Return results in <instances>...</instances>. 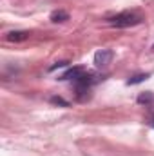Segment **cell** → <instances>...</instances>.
<instances>
[{"instance_id": "6da1fadb", "label": "cell", "mask_w": 154, "mask_h": 156, "mask_svg": "<svg viewBox=\"0 0 154 156\" xmlns=\"http://www.w3.org/2000/svg\"><path fill=\"white\" fill-rule=\"evenodd\" d=\"M140 22H142V18L138 15H132V13H120L111 18V26H114V27H131V26H136Z\"/></svg>"}, {"instance_id": "7a4b0ae2", "label": "cell", "mask_w": 154, "mask_h": 156, "mask_svg": "<svg viewBox=\"0 0 154 156\" xmlns=\"http://www.w3.org/2000/svg\"><path fill=\"white\" fill-rule=\"evenodd\" d=\"M113 60V51L111 49H100L94 53V64L96 67H107Z\"/></svg>"}, {"instance_id": "3957f363", "label": "cell", "mask_w": 154, "mask_h": 156, "mask_svg": "<svg viewBox=\"0 0 154 156\" xmlns=\"http://www.w3.org/2000/svg\"><path fill=\"white\" fill-rule=\"evenodd\" d=\"M29 38V33L27 31H11L5 35V40L7 42H22V40Z\"/></svg>"}, {"instance_id": "277c9868", "label": "cell", "mask_w": 154, "mask_h": 156, "mask_svg": "<svg viewBox=\"0 0 154 156\" xmlns=\"http://www.w3.org/2000/svg\"><path fill=\"white\" fill-rule=\"evenodd\" d=\"M65 20H69V13H67V11L58 9V11H53V13H51V22L62 24V22H65Z\"/></svg>"}, {"instance_id": "5b68a950", "label": "cell", "mask_w": 154, "mask_h": 156, "mask_svg": "<svg viewBox=\"0 0 154 156\" xmlns=\"http://www.w3.org/2000/svg\"><path fill=\"white\" fill-rule=\"evenodd\" d=\"M80 75H82V69H80V67H73V69H69V71H67L65 75H62V76H60V80H69V78H78Z\"/></svg>"}, {"instance_id": "8992f818", "label": "cell", "mask_w": 154, "mask_h": 156, "mask_svg": "<svg viewBox=\"0 0 154 156\" xmlns=\"http://www.w3.org/2000/svg\"><path fill=\"white\" fill-rule=\"evenodd\" d=\"M152 100H154V94L149 93V91H147V93H142V94L138 96V102H140V104H151Z\"/></svg>"}, {"instance_id": "52a82bcc", "label": "cell", "mask_w": 154, "mask_h": 156, "mask_svg": "<svg viewBox=\"0 0 154 156\" xmlns=\"http://www.w3.org/2000/svg\"><path fill=\"white\" fill-rule=\"evenodd\" d=\"M149 78V75H136V76H132V78H129L127 80V83L129 85H136V83H142L143 80H147Z\"/></svg>"}, {"instance_id": "ba28073f", "label": "cell", "mask_w": 154, "mask_h": 156, "mask_svg": "<svg viewBox=\"0 0 154 156\" xmlns=\"http://www.w3.org/2000/svg\"><path fill=\"white\" fill-rule=\"evenodd\" d=\"M67 64H69V62H56V64L51 67V71H54V69H58V67H67Z\"/></svg>"}, {"instance_id": "9c48e42d", "label": "cell", "mask_w": 154, "mask_h": 156, "mask_svg": "<svg viewBox=\"0 0 154 156\" xmlns=\"http://www.w3.org/2000/svg\"><path fill=\"white\" fill-rule=\"evenodd\" d=\"M51 102H53V104H60V105H65V107H67V102H65V100H62V98H56V96H54V98H51Z\"/></svg>"}, {"instance_id": "30bf717a", "label": "cell", "mask_w": 154, "mask_h": 156, "mask_svg": "<svg viewBox=\"0 0 154 156\" xmlns=\"http://www.w3.org/2000/svg\"><path fill=\"white\" fill-rule=\"evenodd\" d=\"M152 49H154V45H152Z\"/></svg>"}]
</instances>
